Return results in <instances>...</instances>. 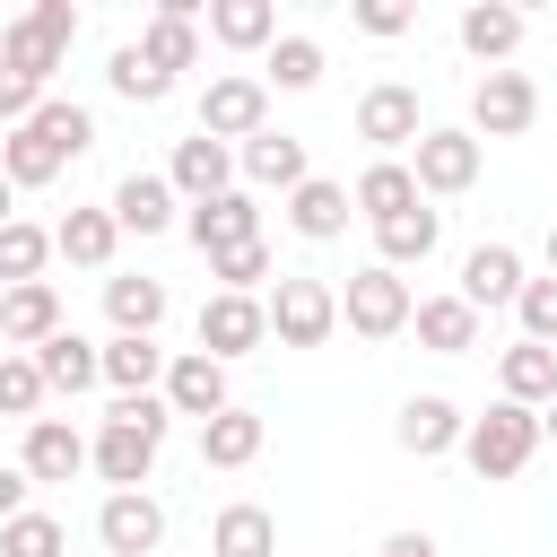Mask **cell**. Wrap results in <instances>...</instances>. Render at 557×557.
Segmentation results:
<instances>
[{
  "mask_svg": "<svg viewBox=\"0 0 557 557\" xmlns=\"http://www.w3.org/2000/svg\"><path fill=\"white\" fill-rule=\"evenodd\" d=\"M479 165H487V139H479V131H435V122H426V139L409 148V174H418V191H435V200L470 191Z\"/></svg>",
  "mask_w": 557,
  "mask_h": 557,
  "instance_id": "52a82bcc",
  "label": "cell"
},
{
  "mask_svg": "<svg viewBox=\"0 0 557 557\" xmlns=\"http://www.w3.org/2000/svg\"><path fill=\"white\" fill-rule=\"evenodd\" d=\"M35 131H44L61 157H87V148H96V113L70 104V96H44V104H35Z\"/></svg>",
  "mask_w": 557,
  "mask_h": 557,
  "instance_id": "ab89813d",
  "label": "cell"
},
{
  "mask_svg": "<svg viewBox=\"0 0 557 557\" xmlns=\"http://www.w3.org/2000/svg\"><path fill=\"white\" fill-rule=\"evenodd\" d=\"M44 261H52V235H44L35 218H9V226H0V287L44 278Z\"/></svg>",
  "mask_w": 557,
  "mask_h": 557,
  "instance_id": "8d00e7d4",
  "label": "cell"
},
{
  "mask_svg": "<svg viewBox=\"0 0 557 557\" xmlns=\"http://www.w3.org/2000/svg\"><path fill=\"white\" fill-rule=\"evenodd\" d=\"M461 435H470V418H461L444 392H418V400H400V418H392V444H400V453H418V461L453 453Z\"/></svg>",
  "mask_w": 557,
  "mask_h": 557,
  "instance_id": "2e32d148",
  "label": "cell"
},
{
  "mask_svg": "<svg viewBox=\"0 0 557 557\" xmlns=\"http://www.w3.org/2000/svg\"><path fill=\"white\" fill-rule=\"evenodd\" d=\"M0 557H70V531L52 513H17V522H0Z\"/></svg>",
  "mask_w": 557,
  "mask_h": 557,
  "instance_id": "60d3db41",
  "label": "cell"
},
{
  "mask_svg": "<svg viewBox=\"0 0 557 557\" xmlns=\"http://www.w3.org/2000/svg\"><path fill=\"white\" fill-rule=\"evenodd\" d=\"M200 461H209V470H252V461H261V418H252V409H218V418L200 426Z\"/></svg>",
  "mask_w": 557,
  "mask_h": 557,
  "instance_id": "d6a6232c",
  "label": "cell"
},
{
  "mask_svg": "<svg viewBox=\"0 0 557 557\" xmlns=\"http://www.w3.org/2000/svg\"><path fill=\"white\" fill-rule=\"evenodd\" d=\"M513 322H522V339L557 348V278H522V296H513Z\"/></svg>",
  "mask_w": 557,
  "mask_h": 557,
  "instance_id": "b9f144b4",
  "label": "cell"
},
{
  "mask_svg": "<svg viewBox=\"0 0 557 557\" xmlns=\"http://www.w3.org/2000/svg\"><path fill=\"white\" fill-rule=\"evenodd\" d=\"M540 444H548V435H540V409H522V400H496L487 418H470V435H461V461H470L479 479H522Z\"/></svg>",
  "mask_w": 557,
  "mask_h": 557,
  "instance_id": "7a4b0ae2",
  "label": "cell"
},
{
  "mask_svg": "<svg viewBox=\"0 0 557 557\" xmlns=\"http://www.w3.org/2000/svg\"><path fill=\"white\" fill-rule=\"evenodd\" d=\"M348 209H357V191H348V183H331V174H305V183L287 191V226H296L305 244L348 235Z\"/></svg>",
  "mask_w": 557,
  "mask_h": 557,
  "instance_id": "ac0fdd59",
  "label": "cell"
},
{
  "mask_svg": "<svg viewBox=\"0 0 557 557\" xmlns=\"http://www.w3.org/2000/svg\"><path fill=\"white\" fill-rule=\"evenodd\" d=\"M96 557H104V548H96Z\"/></svg>",
  "mask_w": 557,
  "mask_h": 557,
  "instance_id": "816d5d0a",
  "label": "cell"
},
{
  "mask_svg": "<svg viewBox=\"0 0 557 557\" xmlns=\"http://www.w3.org/2000/svg\"><path fill=\"white\" fill-rule=\"evenodd\" d=\"M44 400H52L44 366H35L26 348H9V357H0V418H26V426H35V409H44Z\"/></svg>",
  "mask_w": 557,
  "mask_h": 557,
  "instance_id": "74e56055",
  "label": "cell"
},
{
  "mask_svg": "<svg viewBox=\"0 0 557 557\" xmlns=\"http://www.w3.org/2000/svg\"><path fill=\"white\" fill-rule=\"evenodd\" d=\"M270 87H287V96H305V87H322V44L313 35H278L270 44V70H261Z\"/></svg>",
  "mask_w": 557,
  "mask_h": 557,
  "instance_id": "f35d334b",
  "label": "cell"
},
{
  "mask_svg": "<svg viewBox=\"0 0 557 557\" xmlns=\"http://www.w3.org/2000/svg\"><path fill=\"white\" fill-rule=\"evenodd\" d=\"M104 209H113L122 235H165V226H174V183H165V174H122Z\"/></svg>",
  "mask_w": 557,
  "mask_h": 557,
  "instance_id": "7402d4cb",
  "label": "cell"
},
{
  "mask_svg": "<svg viewBox=\"0 0 557 557\" xmlns=\"http://www.w3.org/2000/svg\"><path fill=\"white\" fill-rule=\"evenodd\" d=\"M513 296H522V252H513V244H479V252H461V305L496 313V305H513Z\"/></svg>",
  "mask_w": 557,
  "mask_h": 557,
  "instance_id": "44dd1931",
  "label": "cell"
},
{
  "mask_svg": "<svg viewBox=\"0 0 557 557\" xmlns=\"http://www.w3.org/2000/svg\"><path fill=\"white\" fill-rule=\"evenodd\" d=\"M9 218H17V183L0 174V226H9Z\"/></svg>",
  "mask_w": 557,
  "mask_h": 557,
  "instance_id": "c3c4849f",
  "label": "cell"
},
{
  "mask_svg": "<svg viewBox=\"0 0 557 557\" xmlns=\"http://www.w3.org/2000/svg\"><path fill=\"white\" fill-rule=\"evenodd\" d=\"M435 244H444V209H426V200H418L409 218L374 226V261H383V270H409V261H426Z\"/></svg>",
  "mask_w": 557,
  "mask_h": 557,
  "instance_id": "1f68e13d",
  "label": "cell"
},
{
  "mask_svg": "<svg viewBox=\"0 0 557 557\" xmlns=\"http://www.w3.org/2000/svg\"><path fill=\"white\" fill-rule=\"evenodd\" d=\"M409 313H418V296H409V278L383 270V261H366V270L339 287V322H348L357 339H400Z\"/></svg>",
  "mask_w": 557,
  "mask_h": 557,
  "instance_id": "277c9868",
  "label": "cell"
},
{
  "mask_svg": "<svg viewBox=\"0 0 557 557\" xmlns=\"http://www.w3.org/2000/svg\"><path fill=\"white\" fill-rule=\"evenodd\" d=\"M87 453H96V444H87L70 418H35L26 444H17V470H26L35 487H70V479L87 470Z\"/></svg>",
  "mask_w": 557,
  "mask_h": 557,
  "instance_id": "7c38bea8",
  "label": "cell"
},
{
  "mask_svg": "<svg viewBox=\"0 0 557 557\" xmlns=\"http://www.w3.org/2000/svg\"><path fill=\"white\" fill-rule=\"evenodd\" d=\"M191 244L218 261V252H235V244H261V209H252V191H218V200H200L191 218Z\"/></svg>",
  "mask_w": 557,
  "mask_h": 557,
  "instance_id": "d6986e66",
  "label": "cell"
},
{
  "mask_svg": "<svg viewBox=\"0 0 557 557\" xmlns=\"http://www.w3.org/2000/svg\"><path fill=\"white\" fill-rule=\"evenodd\" d=\"M209 557H278V522H270V505H252V496L218 505V522H209Z\"/></svg>",
  "mask_w": 557,
  "mask_h": 557,
  "instance_id": "cb8c5ba5",
  "label": "cell"
},
{
  "mask_svg": "<svg viewBox=\"0 0 557 557\" xmlns=\"http://www.w3.org/2000/svg\"><path fill=\"white\" fill-rule=\"evenodd\" d=\"M165 426H174L165 392H139V400H113V409H104V426H96V453H87V470L104 479V496H131V487H148Z\"/></svg>",
  "mask_w": 557,
  "mask_h": 557,
  "instance_id": "6da1fadb",
  "label": "cell"
},
{
  "mask_svg": "<svg viewBox=\"0 0 557 557\" xmlns=\"http://www.w3.org/2000/svg\"><path fill=\"white\" fill-rule=\"evenodd\" d=\"M548 278H557V226H548Z\"/></svg>",
  "mask_w": 557,
  "mask_h": 557,
  "instance_id": "f907efd6",
  "label": "cell"
},
{
  "mask_svg": "<svg viewBox=\"0 0 557 557\" xmlns=\"http://www.w3.org/2000/svg\"><path fill=\"white\" fill-rule=\"evenodd\" d=\"M165 409H174V418H200V426H209L218 409H235V400H226V366H218L209 348H183V357L165 366Z\"/></svg>",
  "mask_w": 557,
  "mask_h": 557,
  "instance_id": "9a60e30c",
  "label": "cell"
},
{
  "mask_svg": "<svg viewBox=\"0 0 557 557\" xmlns=\"http://www.w3.org/2000/svg\"><path fill=\"white\" fill-rule=\"evenodd\" d=\"M52 331H70V322H61V287H52V278L0 287V339H9V348H26V357H35Z\"/></svg>",
  "mask_w": 557,
  "mask_h": 557,
  "instance_id": "5bb4252c",
  "label": "cell"
},
{
  "mask_svg": "<svg viewBox=\"0 0 557 557\" xmlns=\"http://www.w3.org/2000/svg\"><path fill=\"white\" fill-rule=\"evenodd\" d=\"M383 557H435V540H426V531H392V540H383Z\"/></svg>",
  "mask_w": 557,
  "mask_h": 557,
  "instance_id": "7dc6e473",
  "label": "cell"
},
{
  "mask_svg": "<svg viewBox=\"0 0 557 557\" xmlns=\"http://www.w3.org/2000/svg\"><path fill=\"white\" fill-rule=\"evenodd\" d=\"M522 26H531V17H522L513 0H470V9H461V52H470V61H505V52L522 44Z\"/></svg>",
  "mask_w": 557,
  "mask_h": 557,
  "instance_id": "f546056e",
  "label": "cell"
},
{
  "mask_svg": "<svg viewBox=\"0 0 557 557\" xmlns=\"http://www.w3.org/2000/svg\"><path fill=\"white\" fill-rule=\"evenodd\" d=\"M409 331H418V348H435V357H470V348H479V331H487V313H479V305H461V287H453V296H418Z\"/></svg>",
  "mask_w": 557,
  "mask_h": 557,
  "instance_id": "e0dca14e",
  "label": "cell"
},
{
  "mask_svg": "<svg viewBox=\"0 0 557 557\" xmlns=\"http://www.w3.org/2000/svg\"><path fill=\"white\" fill-rule=\"evenodd\" d=\"M165 366H174V357H165L157 339H122V331L104 339V383H113V400H139V392H165Z\"/></svg>",
  "mask_w": 557,
  "mask_h": 557,
  "instance_id": "83f0119b",
  "label": "cell"
},
{
  "mask_svg": "<svg viewBox=\"0 0 557 557\" xmlns=\"http://www.w3.org/2000/svg\"><path fill=\"white\" fill-rule=\"evenodd\" d=\"M104 313H113L122 339H157V322H165V278H131V270H113V278H104Z\"/></svg>",
  "mask_w": 557,
  "mask_h": 557,
  "instance_id": "4316f807",
  "label": "cell"
},
{
  "mask_svg": "<svg viewBox=\"0 0 557 557\" xmlns=\"http://www.w3.org/2000/svg\"><path fill=\"white\" fill-rule=\"evenodd\" d=\"M26 487H35V479H26L17 461H0V522H17V513H26Z\"/></svg>",
  "mask_w": 557,
  "mask_h": 557,
  "instance_id": "bcb514c9",
  "label": "cell"
},
{
  "mask_svg": "<svg viewBox=\"0 0 557 557\" xmlns=\"http://www.w3.org/2000/svg\"><path fill=\"white\" fill-rule=\"evenodd\" d=\"M70 44H78V9H70V0H35L26 17L0 26V61L26 70L35 87H52V70L70 61Z\"/></svg>",
  "mask_w": 557,
  "mask_h": 557,
  "instance_id": "3957f363",
  "label": "cell"
},
{
  "mask_svg": "<svg viewBox=\"0 0 557 557\" xmlns=\"http://www.w3.org/2000/svg\"><path fill=\"white\" fill-rule=\"evenodd\" d=\"M96 548H104V557H157V548H165V505H157L148 487L104 496V505H96Z\"/></svg>",
  "mask_w": 557,
  "mask_h": 557,
  "instance_id": "30bf717a",
  "label": "cell"
},
{
  "mask_svg": "<svg viewBox=\"0 0 557 557\" xmlns=\"http://www.w3.org/2000/svg\"><path fill=\"white\" fill-rule=\"evenodd\" d=\"M209 35L226 52H261V44H278V9L270 0H209Z\"/></svg>",
  "mask_w": 557,
  "mask_h": 557,
  "instance_id": "836d02e7",
  "label": "cell"
},
{
  "mask_svg": "<svg viewBox=\"0 0 557 557\" xmlns=\"http://www.w3.org/2000/svg\"><path fill=\"white\" fill-rule=\"evenodd\" d=\"M139 52H148L165 78H174V70H191V61H200V0H165V9L139 26Z\"/></svg>",
  "mask_w": 557,
  "mask_h": 557,
  "instance_id": "ffe728a7",
  "label": "cell"
},
{
  "mask_svg": "<svg viewBox=\"0 0 557 557\" xmlns=\"http://www.w3.org/2000/svg\"><path fill=\"white\" fill-rule=\"evenodd\" d=\"M35 366H44V383H52V392H70V400H78L87 383H104V348H96V339H78V331H52V339L35 348Z\"/></svg>",
  "mask_w": 557,
  "mask_h": 557,
  "instance_id": "4dcf8cb0",
  "label": "cell"
},
{
  "mask_svg": "<svg viewBox=\"0 0 557 557\" xmlns=\"http://www.w3.org/2000/svg\"><path fill=\"white\" fill-rule=\"evenodd\" d=\"M209 278H218L226 296H252V287L270 278V244H235V252H218V261H209Z\"/></svg>",
  "mask_w": 557,
  "mask_h": 557,
  "instance_id": "7bdbcfd3",
  "label": "cell"
},
{
  "mask_svg": "<svg viewBox=\"0 0 557 557\" xmlns=\"http://www.w3.org/2000/svg\"><path fill=\"white\" fill-rule=\"evenodd\" d=\"M104 87H113L122 104H165V96H174V78H165V70H157L139 44H113V61H104Z\"/></svg>",
  "mask_w": 557,
  "mask_h": 557,
  "instance_id": "d590c367",
  "label": "cell"
},
{
  "mask_svg": "<svg viewBox=\"0 0 557 557\" xmlns=\"http://www.w3.org/2000/svg\"><path fill=\"white\" fill-rule=\"evenodd\" d=\"M261 305H270V339H278V348H322V339L339 331V296H331L322 278H287V270H278Z\"/></svg>",
  "mask_w": 557,
  "mask_h": 557,
  "instance_id": "8992f818",
  "label": "cell"
},
{
  "mask_svg": "<svg viewBox=\"0 0 557 557\" xmlns=\"http://www.w3.org/2000/svg\"><path fill=\"white\" fill-rule=\"evenodd\" d=\"M61 165H70V157H61V148H52V139L35 131V122H17V131L0 139V174H9L17 191H44V183H52Z\"/></svg>",
  "mask_w": 557,
  "mask_h": 557,
  "instance_id": "e575fe53",
  "label": "cell"
},
{
  "mask_svg": "<svg viewBox=\"0 0 557 557\" xmlns=\"http://www.w3.org/2000/svg\"><path fill=\"white\" fill-rule=\"evenodd\" d=\"M235 165H244V183H261V191H296V183H305V139H296V131H261V139L235 148Z\"/></svg>",
  "mask_w": 557,
  "mask_h": 557,
  "instance_id": "d4e9b609",
  "label": "cell"
},
{
  "mask_svg": "<svg viewBox=\"0 0 557 557\" xmlns=\"http://www.w3.org/2000/svg\"><path fill=\"white\" fill-rule=\"evenodd\" d=\"M44 96H52V87H35L26 70H9V61H0V122H9V131H17V122H35V104H44Z\"/></svg>",
  "mask_w": 557,
  "mask_h": 557,
  "instance_id": "ee69618b",
  "label": "cell"
},
{
  "mask_svg": "<svg viewBox=\"0 0 557 557\" xmlns=\"http://www.w3.org/2000/svg\"><path fill=\"white\" fill-rule=\"evenodd\" d=\"M496 383H505V400H522V409H548V400H557V348H540V339H513V348L496 357Z\"/></svg>",
  "mask_w": 557,
  "mask_h": 557,
  "instance_id": "f1b7e54d",
  "label": "cell"
},
{
  "mask_svg": "<svg viewBox=\"0 0 557 557\" xmlns=\"http://www.w3.org/2000/svg\"><path fill=\"white\" fill-rule=\"evenodd\" d=\"M357 139H366V148H383V157H400V148H418V139H426V113H418V87H400V78H383V87H366V96H357Z\"/></svg>",
  "mask_w": 557,
  "mask_h": 557,
  "instance_id": "9c48e42d",
  "label": "cell"
},
{
  "mask_svg": "<svg viewBox=\"0 0 557 557\" xmlns=\"http://www.w3.org/2000/svg\"><path fill=\"white\" fill-rule=\"evenodd\" d=\"M531 122H540L531 70H487V78L470 87V131H479V139H522Z\"/></svg>",
  "mask_w": 557,
  "mask_h": 557,
  "instance_id": "ba28073f",
  "label": "cell"
},
{
  "mask_svg": "<svg viewBox=\"0 0 557 557\" xmlns=\"http://www.w3.org/2000/svg\"><path fill=\"white\" fill-rule=\"evenodd\" d=\"M200 131L226 139V148L261 139V131H270V78H261V70H226V78H209V87H200Z\"/></svg>",
  "mask_w": 557,
  "mask_h": 557,
  "instance_id": "5b68a950",
  "label": "cell"
},
{
  "mask_svg": "<svg viewBox=\"0 0 557 557\" xmlns=\"http://www.w3.org/2000/svg\"><path fill=\"white\" fill-rule=\"evenodd\" d=\"M348 17H357L366 35H409V26H418V9H409V0H357Z\"/></svg>",
  "mask_w": 557,
  "mask_h": 557,
  "instance_id": "f6af8a7d",
  "label": "cell"
},
{
  "mask_svg": "<svg viewBox=\"0 0 557 557\" xmlns=\"http://www.w3.org/2000/svg\"><path fill=\"white\" fill-rule=\"evenodd\" d=\"M261 339H270V305H261V296H226V287H218V296L200 305V348H209L218 366L252 357Z\"/></svg>",
  "mask_w": 557,
  "mask_h": 557,
  "instance_id": "8fae6325",
  "label": "cell"
},
{
  "mask_svg": "<svg viewBox=\"0 0 557 557\" xmlns=\"http://www.w3.org/2000/svg\"><path fill=\"white\" fill-rule=\"evenodd\" d=\"M426 191H418V174H409V157H374L366 174H357V209L374 218V226H392V218H409Z\"/></svg>",
  "mask_w": 557,
  "mask_h": 557,
  "instance_id": "484cf974",
  "label": "cell"
},
{
  "mask_svg": "<svg viewBox=\"0 0 557 557\" xmlns=\"http://www.w3.org/2000/svg\"><path fill=\"white\" fill-rule=\"evenodd\" d=\"M52 252H61L70 270H113V252H122L113 209H70V218L52 226Z\"/></svg>",
  "mask_w": 557,
  "mask_h": 557,
  "instance_id": "603a6c76",
  "label": "cell"
},
{
  "mask_svg": "<svg viewBox=\"0 0 557 557\" xmlns=\"http://www.w3.org/2000/svg\"><path fill=\"white\" fill-rule=\"evenodd\" d=\"M540 435H548V444H557V400H548V409H540Z\"/></svg>",
  "mask_w": 557,
  "mask_h": 557,
  "instance_id": "681fc988",
  "label": "cell"
},
{
  "mask_svg": "<svg viewBox=\"0 0 557 557\" xmlns=\"http://www.w3.org/2000/svg\"><path fill=\"white\" fill-rule=\"evenodd\" d=\"M165 183H174V200H218V191H235V148L226 139H209V131H191V139H174V165H165Z\"/></svg>",
  "mask_w": 557,
  "mask_h": 557,
  "instance_id": "4fadbf2b",
  "label": "cell"
}]
</instances>
